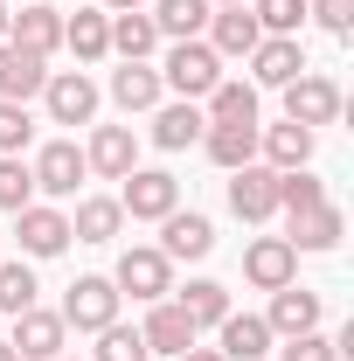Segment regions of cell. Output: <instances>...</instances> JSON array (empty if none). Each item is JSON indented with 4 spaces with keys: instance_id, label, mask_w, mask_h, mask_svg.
Instances as JSON below:
<instances>
[{
    "instance_id": "cell-21",
    "label": "cell",
    "mask_w": 354,
    "mask_h": 361,
    "mask_svg": "<svg viewBox=\"0 0 354 361\" xmlns=\"http://www.w3.org/2000/svg\"><path fill=\"white\" fill-rule=\"evenodd\" d=\"M63 49H70L77 63H104V56H111V14H104V7H77V14L63 21Z\"/></svg>"
},
{
    "instance_id": "cell-29",
    "label": "cell",
    "mask_w": 354,
    "mask_h": 361,
    "mask_svg": "<svg viewBox=\"0 0 354 361\" xmlns=\"http://www.w3.org/2000/svg\"><path fill=\"white\" fill-rule=\"evenodd\" d=\"M202 146H209V160H216V167L236 174V167H250V160H257V126H209Z\"/></svg>"
},
{
    "instance_id": "cell-13",
    "label": "cell",
    "mask_w": 354,
    "mask_h": 361,
    "mask_svg": "<svg viewBox=\"0 0 354 361\" xmlns=\"http://www.w3.org/2000/svg\"><path fill=\"white\" fill-rule=\"evenodd\" d=\"M84 167H90V174H104V180H126V174L139 167L133 126H97V133H90V146H84Z\"/></svg>"
},
{
    "instance_id": "cell-28",
    "label": "cell",
    "mask_w": 354,
    "mask_h": 361,
    "mask_svg": "<svg viewBox=\"0 0 354 361\" xmlns=\"http://www.w3.org/2000/svg\"><path fill=\"white\" fill-rule=\"evenodd\" d=\"M111 104H118V111H153V104H160V70H146V63L111 70Z\"/></svg>"
},
{
    "instance_id": "cell-33",
    "label": "cell",
    "mask_w": 354,
    "mask_h": 361,
    "mask_svg": "<svg viewBox=\"0 0 354 361\" xmlns=\"http://www.w3.org/2000/svg\"><path fill=\"white\" fill-rule=\"evenodd\" d=\"M28 202H35V174H28V160L0 153V209H7V216H21Z\"/></svg>"
},
{
    "instance_id": "cell-5",
    "label": "cell",
    "mask_w": 354,
    "mask_h": 361,
    "mask_svg": "<svg viewBox=\"0 0 354 361\" xmlns=\"http://www.w3.org/2000/svg\"><path fill=\"white\" fill-rule=\"evenodd\" d=\"M229 216L236 223H271L278 216V174H271L264 160H250V167L229 174Z\"/></svg>"
},
{
    "instance_id": "cell-3",
    "label": "cell",
    "mask_w": 354,
    "mask_h": 361,
    "mask_svg": "<svg viewBox=\"0 0 354 361\" xmlns=\"http://www.w3.org/2000/svg\"><path fill=\"white\" fill-rule=\"evenodd\" d=\"M111 285H118V292H133L139 306H153V299H167V292H174V264L160 257V243H133V250L118 257V271H111Z\"/></svg>"
},
{
    "instance_id": "cell-15",
    "label": "cell",
    "mask_w": 354,
    "mask_h": 361,
    "mask_svg": "<svg viewBox=\"0 0 354 361\" xmlns=\"http://www.w3.org/2000/svg\"><path fill=\"white\" fill-rule=\"evenodd\" d=\"M14 236H21L28 257H56V250H70V216H63V209H42V202H28V209L14 216Z\"/></svg>"
},
{
    "instance_id": "cell-34",
    "label": "cell",
    "mask_w": 354,
    "mask_h": 361,
    "mask_svg": "<svg viewBox=\"0 0 354 361\" xmlns=\"http://www.w3.org/2000/svg\"><path fill=\"white\" fill-rule=\"evenodd\" d=\"M90 361H153V355H146L139 326H118V319H111V326H97V355Z\"/></svg>"
},
{
    "instance_id": "cell-35",
    "label": "cell",
    "mask_w": 354,
    "mask_h": 361,
    "mask_svg": "<svg viewBox=\"0 0 354 361\" xmlns=\"http://www.w3.org/2000/svg\"><path fill=\"white\" fill-rule=\"evenodd\" d=\"M28 306H35V271L0 257V313H28Z\"/></svg>"
},
{
    "instance_id": "cell-39",
    "label": "cell",
    "mask_w": 354,
    "mask_h": 361,
    "mask_svg": "<svg viewBox=\"0 0 354 361\" xmlns=\"http://www.w3.org/2000/svg\"><path fill=\"white\" fill-rule=\"evenodd\" d=\"M306 14L326 35H354V0H306Z\"/></svg>"
},
{
    "instance_id": "cell-38",
    "label": "cell",
    "mask_w": 354,
    "mask_h": 361,
    "mask_svg": "<svg viewBox=\"0 0 354 361\" xmlns=\"http://www.w3.org/2000/svg\"><path fill=\"white\" fill-rule=\"evenodd\" d=\"M278 361H341V341H326V334H292Z\"/></svg>"
},
{
    "instance_id": "cell-14",
    "label": "cell",
    "mask_w": 354,
    "mask_h": 361,
    "mask_svg": "<svg viewBox=\"0 0 354 361\" xmlns=\"http://www.w3.org/2000/svg\"><path fill=\"white\" fill-rule=\"evenodd\" d=\"M42 84H49V56L0 42V97H7V104H28V97H42Z\"/></svg>"
},
{
    "instance_id": "cell-12",
    "label": "cell",
    "mask_w": 354,
    "mask_h": 361,
    "mask_svg": "<svg viewBox=\"0 0 354 361\" xmlns=\"http://www.w3.org/2000/svg\"><path fill=\"white\" fill-rule=\"evenodd\" d=\"M243 278H250L257 292H278V285L299 278V250H292L285 236H257V243L243 250Z\"/></svg>"
},
{
    "instance_id": "cell-7",
    "label": "cell",
    "mask_w": 354,
    "mask_h": 361,
    "mask_svg": "<svg viewBox=\"0 0 354 361\" xmlns=\"http://www.w3.org/2000/svg\"><path fill=\"white\" fill-rule=\"evenodd\" d=\"M28 174H35V188H42V195H56V202H63V195H77V188H84V146H77V139H49L42 153H35V167H28Z\"/></svg>"
},
{
    "instance_id": "cell-43",
    "label": "cell",
    "mask_w": 354,
    "mask_h": 361,
    "mask_svg": "<svg viewBox=\"0 0 354 361\" xmlns=\"http://www.w3.org/2000/svg\"><path fill=\"white\" fill-rule=\"evenodd\" d=\"M0 42H7V7H0Z\"/></svg>"
},
{
    "instance_id": "cell-17",
    "label": "cell",
    "mask_w": 354,
    "mask_h": 361,
    "mask_svg": "<svg viewBox=\"0 0 354 361\" xmlns=\"http://www.w3.org/2000/svg\"><path fill=\"white\" fill-rule=\"evenodd\" d=\"M139 341H146V355H188L195 348V319L181 313L174 299H153V313L139 326Z\"/></svg>"
},
{
    "instance_id": "cell-19",
    "label": "cell",
    "mask_w": 354,
    "mask_h": 361,
    "mask_svg": "<svg viewBox=\"0 0 354 361\" xmlns=\"http://www.w3.org/2000/svg\"><path fill=\"white\" fill-rule=\"evenodd\" d=\"M312 139L319 133H306V126H257V153H264V167L271 174H292V167H306L312 160Z\"/></svg>"
},
{
    "instance_id": "cell-6",
    "label": "cell",
    "mask_w": 354,
    "mask_h": 361,
    "mask_svg": "<svg viewBox=\"0 0 354 361\" xmlns=\"http://www.w3.org/2000/svg\"><path fill=\"white\" fill-rule=\"evenodd\" d=\"M285 118L306 126V133L334 126V118H341V84H334V77H292V84H285Z\"/></svg>"
},
{
    "instance_id": "cell-8",
    "label": "cell",
    "mask_w": 354,
    "mask_h": 361,
    "mask_svg": "<svg viewBox=\"0 0 354 361\" xmlns=\"http://www.w3.org/2000/svg\"><path fill=\"white\" fill-rule=\"evenodd\" d=\"M209 250H216V223H209V216H195V209L160 216V257H167V264H195V257H209Z\"/></svg>"
},
{
    "instance_id": "cell-31",
    "label": "cell",
    "mask_w": 354,
    "mask_h": 361,
    "mask_svg": "<svg viewBox=\"0 0 354 361\" xmlns=\"http://www.w3.org/2000/svg\"><path fill=\"white\" fill-rule=\"evenodd\" d=\"M174 306H181L188 319H195V334H202V326H222V313H229V292H222L216 278H195V285L181 292Z\"/></svg>"
},
{
    "instance_id": "cell-23",
    "label": "cell",
    "mask_w": 354,
    "mask_h": 361,
    "mask_svg": "<svg viewBox=\"0 0 354 361\" xmlns=\"http://www.w3.org/2000/svg\"><path fill=\"white\" fill-rule=\"evenodd\" d=\"M285 223H292V236H285L292 250H334V243L348 236V216H341L334 202H319V209H299V216H285Z\"/></svg>"
},
{
    "instance_id": "cell-25",
    "label": "cell",
    "mask_w": 354,
    "mask_h": 361,
    "mask_svg": "<svg viewBox=\"0 0 354 361\" xmlns=\"http://www.w3.org/2000/svg\"><path fill=\"white\" fill-rule=\"evenodd\" d=\"M209 126H257V84H243V77H222L209 90V111H202Z\"/></svg>"
},
{
    "instance_id": "cell-18",
    "label": "cell",
    "mask_w": 354,
    "mask_h": 361,
    "mask_svg": "<svg viewBox=\"0 0 354 361\" xmlns=\"http://www.w3.org/2000/svg\"><path fill=\"white\" fill-rule=\"evenodd\" d=\"M271 334H319V292H306V285H278L271 292V313H264Z\"/></svg>"
},
{
    "instance_id": "cell-16",
    "label": "cell",
    "mask_w": 354,
    "mask_h": 361,
    "mask_svg": "<svg viewBox=\"0 0 354 361\" xmlns=\"http://www.w3.org/2000/svg\"><path fill=\"white\" fill-rule=\"evenodd\" d=\"M216 334H222V348H216L222 361H264V355H271V341H278V334L264 326V313H236V306L222 313Z\"/></svg>"
},
{
    "instance_id": "cell-44",
    "label": "cell",
    "mask_w": 354,
    "mask_h": 361,
    "mask_svg": "<svg viewBox=\"0 0 354 361\" xmlns=\"http://www.w3.org/2000/svg\"><path fill=\"white\" fill-rule=\"evenodd\" d=\"M209 7H243V0H209Z\"/></svg>"
},
{
    "instance_id": "cell-24",
    "label": "cell",
    "mask_w": 354,
    "mask_h": 361,
    "mask_svg": "<svg viewBox=\"0 0 354 361\" xmlns=\"http://www.w3.org/2000/svg\"><path fill=\"white\" fill-rule=\"evenodd\" d=\"M202 133H209V118H202V104H188V97H174V104L153 111V146H160V153H181V146H195Z\"/></svg>"
},
{
    "instance_id": "cell-40",
    "label": "cell",
    "mask_w": 354,
    "mask_h": 361,
    "mask_svg": "<svg viewBox=\"0 0 354 361\" xmlns=\"http://www.w3.org/2000/svg\"><path fill=\"white\" fill-rule=\"evenodd\" d=\"M146 0H104V14H139Z\"/></svg>"
},
{
    "instance_id": "cell-4",
    "label": "cell",
    "mask_w": 354,
    "mask_h": 361,
    "mask_svg": "<svg viewBox=\"0 0 354 361\" xmlns=\"http://www.w3.org/2000/svg\"><path fill=\"white\" fill-rule=\"evenodd\" d=\"M118 285L111 278H77L70 292H63V326H77V334H97V326H111L118 319Z\"/></svg>"
},
{
    "instance_id": "cell-11",
    "label": "cell",
    "mask_w": 354,
    "mask_h": 361,
    "mask_svg": "<svg viewBox=\"0 0 354 361\" xmlns=\"http://www.w3.org/2000/svg\"><path fill=\"white\" fill-rule=\"evenodd\" d=\"M63 341H70V326H63V313H42V306H28V313H14V355L21 361H56L63 355Z\"/></svg>"
},
{
    "instance_id": "cell-2",
    "label": "cell",
    "mask_w": 354,
    "mask_h": 361,
    "mask_svg": "<svg viewBox=\"0 0 354 361\" xmlns=\"http://www.w3.org/2000/svg\"><path fill=\"white\" fill-rule=\"evenodd\" d=\"M118 209H126L133 223H160V216L181 209V180L167 174V167H133L126 188H118Z\"/></svg>"
},
{
    "instance_id": "cell-36",
    "label": "cell",
    "mask_w": 354,
    "mask_h": 361,
    "mask_svg": "<svg viewBox=\"0 0 354 361\" xmlns=\"http://www.w3.org/2000/svg\"><path fill=\"white\" fill-rule=\"evenodd\" d=\"M250 14H257V28H264V35H299V21H306V0H257Z\"/></svg>"
},
{
    "instance_id": "cell-30",
    "label": "cell",
    "mask_w": 354,
    "mask_h": 361,
    "mask_svg": "<svg viewBox=\"0 0 354 361\" xmlns=\"http://www.w3.org/2000/svg\"><path fill=\"white\" fill-rule=\"evenodd\" d=\"M111 49H118L126 63H146V56L160 49V28H153V14H111Z\"/></svg>"
},
{
    "instance_id": "cell-22",
    "label": "cell",
    "mask_w": 354,
    "mask_h": 361,
    "mask_svg": "<svg viewBox=\"0 0 354 361\" xmlns=\"http://www.w3.org/2000/svg\"><path fill=\"white\" fill-rule=\"evenodd\" d=\"M7 42L35 49V56H56V49H63V14H56V7H21V14H7Z\"/></svg>"
},
{
    "instance_id": "cell-32",
    "label": "cell",
    "mask_w": 354,
    "mask_h": 361,
    "mask_svg": "<svg viewBox=\"0 0 354 361\" xmlns=\"http://www.w3.org/2000/svg\"><path fill=\"white\" fill-rule=\"evenodd\" d=\"M326 202V180L312 174V167H292V174H278V209L285 216H299V209H319Z\"/></svg>"
},
{
    "instance_id": "cell-20",
    "label": "cell",
    "mask_w": 354,
    "mask_h": 361,
    "mask_svg": "<svg viewBox=\"0 0 354 361\" xmlns=\"http://www.w3.org/2000/svg\"><path fill=\"white\" fill-rule=\"evenodd\" d=\"M202 35H209V49H216V56H250V49L264 42V28H257L250 0H243V7H222V14H209V28H202Z\"/></svg>"
},
{
    "instance_id": "cell-9",
    "label": "cell",
    "mask_w": 354,
    "mask_h": 361,
    "mask_svg": "<svg viewBox=\"0 0 354 361\" xmlns=\"http://www.w3.org/2000/svg\"><path fill=\"white\" fill-rule=\"evenodd\" d=\"M42 97H49V118L56 126H90L97 118V84H90L84 70H49Z\"/></svg>"
},
{
    "instance_id": "cell-41",
    "label": "cell",
    "mask_w": 354,
    "mask_h": 361,
    "mask_svg": "<svg viewBox=\"0 0 354 361\" xmlns=\"http://www.w3.org/2000/svg\"><path fill=\"white\" fill-rule=\"evenodd\" d=\"M174 361H222L216 348H188V355H174Z\"/></svg>"
},
{
    "instance_id": "cell-46",
    "label": "cell",
    "mask_w": 354,
    "mask_h": 361,
    "mask_svg": "<svg viewBox=\"0 0 354 361\" xmlns=\"http://www.w3.org/2000/svg\"><path fill=\"white\" fill-rule=\"evenodd\" d=\"M56 361H77V355H56Z\"/></svg>"
},
{
    "instance_id": "cell-1",
    "label": "cell",
    "mask_w": 354,
    "mask_h": 361,
    "mask_svg": "<svg viewBox=\"0 0 354 361\" xmlns=\"http://www.w3.org/2000/svg\"><path fill=\"white\" fill-rule=\"evenodd\" d=\"M222 84V56L209 42H174L167 49V70H160V90H174V97H209V90Z\"/></svg>"
},
{
    "instance_id": "cell-37",
    "label": "cell",
    "mask_w": 354,
    "mask_h": 361,
    "mask_svg": "<svg viewBox=\"0 0 354 361\" xmlns=\"http://www.w3.org/2000/svg\"><path fill=\"white\" fill-rule=\"evenodd\" d=\"M35 139V118H28V104H7L0 97V153H21Z\"/></svg>"
},
{
    "instance_id": "cell-27",
    "label": "cell",
    "mask_w": 354,
    "mask_h": 361,
    "mask_svg": "<svg viewBox=\"0 0 354 361\" xmlns=\"http://www.w3.org/2000/svg\"><path fill=\"white\" fill-rule=\"evenodd\" d=\"M209 0H153V28L167 35V42H202V28H209Z\"/></svg>"
},
{
    "instance_id": "cell-10",
    "label": "cell",
    "mask_w": 354,
    "mask_h": 361,
    "mask_svg": "<svg viewBox=\"0 0 354 361\" xmlns=\"http://www.w3.org/2000/svg\"><path fill=\"white\" fill-rule=\"evenodd\" d=\"M292 77H306V49H299V35H264V42L250 49V84L285 90Z\"/></svg>"
},
{
    "instance_id": "cell-42",
    "label": "cell",
    "mask_w": 354,
    "mask_h": 361,
    "mask_svg": "<svg viewBox=\"0 0 354 361\" xmlns=\"http://www.w3.org/2000/svg\"><path fill=\"white\" fill-rule=\"evenodd\" d=\"M0 361H21V355H14V348H7V341H0Z\"/></svg>"
},
{
    "instance_id": "cell-26",
    "label": "cell",
    "mask_w": 354,
    "mask_h": 361,
    "mask_svg": "<svg viewBox=\"0 0 354 361\" xmlns=\"http://www.w3.org/2000/svg\"><path fill=\"white\" fill-rule=\"evenodd\" d=\"M118 223H126L118 195H84V202H77V216H70V236H77V243H111Z\"/></svg>"
},
{
    "instance_id": "cell-45",
    "label": "cell",
    "mask_w": 354,
    "mask_h": 361,
    "mask_svg": "<svg viewBox=\"0 0 354 361\" xmlns=\"http://www.w3.org/2000/svg\"><path fill=\"white\" fill-rule=\"evenodd\" d=\"M35 7H56V0H35Z\"/></svg>"
}]
</instances>
